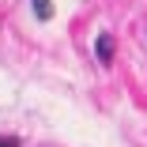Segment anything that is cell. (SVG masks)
Listing matches in <instances>:
<instances>
[{"label": "cell", "instance_id": "cell-2", "mask_svg": "<svg viewBox=\"0 0 147 147\" xmlns=\"http://www.w3.org/2000/svg\"><path fill=\"white\" fill-rule=\"evenodd\" d=\"M30 4H34V15L45 23V19H53V0H30Z\"/></svg>", "mask_w": 147, "mask_h": 147}, {"label": "cell", "instance_id": "cell-1", "mask_svg": "<svg viewBox=\"0 0 147 147\" xmlns=\"http://www.w3.org/2000/svg\"><path fill=\"white\" fill-rule=\"evenodd\" d=\"M94 49H98V61L109 64V61H113V34H98V45H94Z\"/></svg>", "mask_w": 147, "mask_h": 147}, {"label": "cell", "instance_id": "cell-3", "mask_svg": "<svg viewBox=\"0 0 147 147\" xmlns=\"http://www.w3.org/2000/svg\"><path fill=\"white\" fill-rule=\"evenodd\" d=\"M0 147H19V140L15 136H0Z\"/></svg>", "mask_w": 147, "mask_h": 147}]
</instances>
